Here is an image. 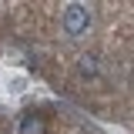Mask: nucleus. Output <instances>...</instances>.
Returning <instances> with one entry per match:
<instances>
[{"label":"nucleus","instance_id":"obj_2","mask_svg":"<svg viewBox=\"0 0 134 134\" xmlns=\"http://www.w3.org/2000/svg\"><path fill=\"white\" fill-rule=\"evenodd\" d=\"M20 134H44V117L40 114H24L20 117Z\"/></svg>","mask_w":134,"mask_h":134},{"label":"nucleus","instance_id":"obj_3","mask_svg":"<svg viewBox=\"0 0 134 134\" xmlns=\"http://www.w3.org/2000/svg\"><path fill=\"white\" fill-rule=\"evenodd\" d=\"M81 70H84V74H97L100 67H97V60H94V57H81Z\"/></svg>","mask_w":134,"mask_h":134},{"label":"nucleus","instance_id":"obj_1","mask_svg":"<svg viewBox=\"0 0 134 134\" xmlns=\"http://www.w3.org/2000/svg\"><path fill=\"white\" fill-rule=\"evenodd\" d=\"M87 24H91L87 7H81V3H67L64 7V30L70 34V37H81V34L87 30Z\"/></svg>","mask_w":134,"mask_h":134}]
</instances>
